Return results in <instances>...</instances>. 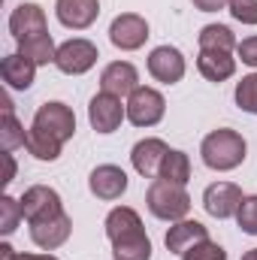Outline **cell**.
<instances>
[{"mask_svg": "<svg viewBox=\"0 0 257 260\" xmlns=\"http://www.w3.org/2000/svg\"><path fill=\"white\" fill-rule=\"evenodd\" d=\"M167 112V100L160 91L139 85L127 97V118L133 127H154Z\"/></svg>", "mask_w": 257, "mask_h": 260, "instance_id": "3957f363", "label": "cell"}, {"mask_svg": "<svg viewBox=\"0 0 257 260\" xmlns=\"http://www.w3.org/2000/svg\"><path fill=\"white\" fill-rule=\"evenodd\" d=\"M236 52H239L242 64L257 67V37H248V40H242V43L236 46Z\"/></svg>", "mask_w": 257, "mask_h": 260, "instance_id": "1f68e13d", "label": "cell"}, {"mask_svg": "<svg viewBox=\"0 0 257 260\" xmlns=\"http://www.w3.org/2000/svg\"><path fill=\"white\" fill-rule=\"evenodd\" d=\"M88 188H91V194L97 197V200L112 203V200H118L127 191V173L121 167H115V164H100V167L91 170Z\"/></svg>", "mask_w": 257, "mask_h": 260, "instance_id": "30bf717a", "label": "cell"}, {"mask_svg": "<svg viewBox=\"0 0 257 260\" xmlns=\"http://www.w3.org/2000/svg\"><path fill=\"white\" fill-rule=\"evenodd\" d=\"M139 88V73L130 61H112L100 73V91L112 97H130Z\"/></svg>", "mask_w": 257, "mask_h": 260, "instance_id": "4fadbf2b", "label": "cell"}, {"mask_svg": "<svg viewBox=\"0 0 257 260\" xmlns=\"http://www.w3.org/2000/svg\"><path fill=\"white\" fill-rule=\"evenodd\" d=\"M200 154H203V164L209 170H218V173H227V170H236L245 154H248V145L242 139V133L230 127H221V130H212L203 145H200Z\"/></svg>", "mask_w": 257, "mask_h": 260, "instance_id": "6da1fadb", "label": "cell"}, {"mask_svg": "<svg viewBox=\"0 0 257 260\" xmlns=\"http://www.w3.org/2000/svg\"><path fill=\"white\" fill-rule=\"evenodd\" d=\"M18 55H24L27 61H34L37 67H46V64H55L58 46H55L52 34H37V37L18 40Z\"/></svg>", "mask_w": 257, "mask_h": 260, "instance_id": "ffe728a7", "label": "cell"}, {"mask_svg": "<svg viewBox=\"0 0 257 260\" xmlns=\"http://www.w3.org/2000/svg\"><path fill=\"white\" fill-rule=\"evenodd\" d=\"M167 151H170V145H167L164 139L148 136V139H139V142L133 145V151H130V164H133V170H136L139 176H145V179H157Z\"/></svg>", "mask_w": 257, "mask_h": 260, "instance_id": "8fae6325", "label": "cell"}, {"mask_svg": "<svg viewBox=\"0 0 257 260\" xmlns=\"http://www.w3.org/2000/svg\"><path fill=\"white\" fill-rule=\"evenodd\" d=\"M9 34L15 40H27V37H37V34H49L46 30V12L40 3H21L12 9L9 15Z\"/></svg>", "mask_w": 257, "mask_h": 260, "instance_id": "2e32d148", "label": "cell"}, {"mask_svg": "<svg viewBox=\"0 0 257 260\" xmlns=\"http://www.w3.org/2000/svg\"><path fill=\"white\" fill-rule=\"evenodd\" d=\"M230 15L242 24H257V0H230L227 3Z\"/></svg>", "mask_w": 257, "mask_h": 260, "instance_id": "4dcf8cb0", "label": "cell"}, {"mask_svg": "<svg viewBox=\"0 0 257 260\" xmlns=\"http://www.w3.org/2000/svg\"><path fill=\"white\" fill-rule=\"evenodd\" d=\"M0 76H3V82H6L9 88H15V91H27V88L34 85L37 64L15 52V55H6V58L0 61Z\"/></svg>", "mask_w": 257, "mask_h": 260, "instance_id": "ac0fdd59", "label": "cell"}, {"mask_svg": "<svg viewBox=\"0 0 257 260\" xmlns=\"http://www.w3.org/2000/svg\"><path fill=\"white\" fill-rule=\"evenodd\" d=\"M236 221H239L242 233L257 236V194L242 200V206H239V212H236Z\"/></svg>", "mask_w": 257, "mask_h": 260, "instance_id": "f546056e", "label": "cell"}, {"mask_svg": "<svg viewBox=\"0 0 257 260\" xmlns=\"http://www.w3.org/2000/svg\"><path fill=\"white\" fill-rule=\"evenodd\" d=\"M103 227H106L109 242H115V239H121V236H130V233H136V230H145L139 212L130 209V206H118V209H112V212L106 215V224H103Z\"/></svg>", "mask_w": 257, "mask_h": 260, "instance_id": "44dd1931", "label": "cell"}, {"mask_svg": "<svg viewBox=\"0 0 257 260\" xmlns=\"http://www.w3.org/2000/svg\"><path fill=\"white\" fill-rule=\"evenodd\" d=\"M236 106L242 112H251L257 115V73H248L242 76V82H236Z\"/></svg>", "mask_w": 257, "mask_h": 260, "instance_id": "4316f807", "label": "cell"}, {"mask_svg": "<svg viewBox=\"0 0 257 260\" xmlns=\"http://www.w3.org/2000/svg\"><path fill=\"white\" fill-rule=\"evenodd\" d=\"M21 212L27 218V224H40V221H49V218H58L64 215V203L61 194L49 185H34L27 188L21 197Z\"/></svg>", "mask_w": 257, "mask_h": 260, "instance_id": "277c9868", "label": "cell"}, {"mask_svg": "<svg viewBox=\"0 0 257 260\" xmlns=\"http://www.w3.org/2000/svg\"><path fill=\"white\" fill-rule=\"evenodd\" d=\"M197 40H200V52H233L236 49V37L227 24H206Z\"/></svg>", "mask_w": 257, "mask_h": 260, "instance_id": "d4e9b609", "label": "cell"}, {"mask_svg": "<svg viewBox=\"0 0 257 260\" xmlns=\"http://www.w3.org/2000/svg\"><path fill=\"white\" fill-rule=\"evenodd\" d=\"M0 106H3V118H0V145H3V151H15L18 145H24L27 130L21 127L18 118L12 115V103H9L6 94L0 97Z\"/></svg>", "mask_w": 257, "mask_h": 260, "instance_id": "603a6c76", "label": "cell"}, {"mask_svg": "<svg viewBox=\"0 0 257 260\" xmlns=\"http://www.w3.org/2000/svg\"><path fill=\"white\" fill-rule=\"evenodd\" d=\"M112 257L115 260H151V239L145 236V230L121 236V239L112 242Z\"/></svg>", "mask_w": 257, "mask_h": 260, "instance_id": "7402d4cb", "label": "cell"}, {"mask_svg": "<svg viewBox=\"0 0 257 260\" xmlns=\"http://www.w3.org/2000/svg\"><path fill=\"white\" fill-rule=\"evenodd\" d=\"M0 215H3V221H0V233H3V236L15 233L18 221L24 218V212H21V200H15V197L6 194L3 200H0Z\"/></svg>", "mask_w": 257, "mask_h": 260, "instance_id": "83f0119b", "label": "cell"}, {"mask_svg": "<svg viewBox=\"0 0 257 260\" xmlns=\"http://www.w3.org/2000/svg\"><path fill=\"white\" fill-rule=\"evenodd\" d=\"M124 115H127V106H121V97H112L106 91H100L88 103V121L97 133H115L121 127Z\"/></svg>", "mask_w": 257, "mask_h": 260, "instance_id": "8992f818", "label": "cell"}, {"mask_svg": "<svg viewBox=\"0 0 257 260\" xmlns=\"http://www.w3.org/2000/svg\"><path fill=\"white\" fill-rule=\"evenodd\" d=\"M157 179H167V182H176V185H188V179H191V160H188V154L179 151V148H170L167 157H164V164H160V176Z\"/></svg>", "mask_w": 257, "mask_h": 260, "instance_id": "484cf974", "label": "cell"}, {"mask_svg": "<svg viewBox=\"0 0 257 260\" xmlns=\"http://www.w3.org/2000/svg\"><path fill=\"white\" fill-rule=\"evenodd\" d=\"M24 148L37 157V160H58L61 157V148H64V142L61 139H55L52 133H46V130L40 127H30L27 130V139H24Z\"/></svg>", "mask_w": 257, "mask_h": 260, "instance_id": "cb8c5ba5", "label": "cell"}, {"mask_svg": "<svg viewBox=\"0 0 257 260\" xmlns=\"http://www.w3.org/2000/svg\"><path fill=\"white\" fill-rule=\"evenodd\" d=\"M34 127L46 130V133H52L55 139L67 142V139H73V133H76V115H73V109H70L67 103L52 100V103H43V106L37 109Z\"/></svg>", "mask_w": 257, "mask_h": 260, "instance_id": "52a82bcc", "label": "cell"}, {"mask_svg": "<svg viewBox=\"0 0 257 260\" xmlns=\"http://www.w3.org/2000/svg\"><path fill=\"white\" fill-rule=\"evenodd\" d=\"M3 164H6V176H3V185H9L15 179V160H12V151H3Z\"/></svg>", "mask_w": 257, "mask_h": 260, "instance_id": "e575fe53", "label": "cell"}, {"mask_svg": "<svg viewBox=\"0 0 257 260\" xmlns=\"http://www.w3.org/2000/svg\"><path fill=\"white\" fill-rule=\"evenodd\" d=\"M242 200H245L242 188L233 185V182H215V185H209V188L203 191V206H206V212H209L212 218H218V221L233 218V215L239 212Z\"/></svg>", "mask_w": 257, "mask_h": 260, "instance_id": "9c48e42d", "label": "cell"}, {"mask_svg": "<svg viewBox=\"0 0 257 260\" xmlns=\"http://www.w3.org/2000/svg\"><path fill=\"white\" fill-rule=\"evenodd\" d=\"M148 73L157 82H164V85L182 82V76H185V58H182V52L176 46H157V49H151V55H148Z\"/></svg>", "mask_w": 257, "mask_h": 260, "instance_id": "7c38bea8", "label": "cell"}, {"mask_svg": "<svg viewBox=\"0 0 257 260\" xmlns=\"http://www.w3.org/2000/svg\"><path fill=\"white\" fill-rule=\"evenodd\" d=\"M97 58H100L97 46H94L91 40L76 37V40H67V43L58 46L55 67H58L61 73H67V76H82V73H88L91 67L97 64Z\"/></svg>", "mask_w": 257, "mask_h": 260, "instance_id": "5b68a950", "label": "cell"}, {"mask_svg": "<svg viewBox=\"0 0 257 260\" xmlns=\"http://www.w3.org/2000/svg\"><path fill=\"white\" fill-rule=\"evenodd\" d=\"M73 233V221L70 215H58V218H49V221H40V224H30V239L34 245H40L43 251H55L61 248Z\"/></svg>", "mask_w": 257, "mask_h": 260, "instance_id": "9a60e30c", "label": "cell"}, {"mask_svg": "<svg viewBox=\"0 0 257 260\" xmlns=\"http://www.w3.org/2000/svg\"><path fill=\"white\" fill-rule=\"evenodd\" d=\"M182 260H227V251H224L218 242H212V239H203V242L191 245V248L182 254Z\"/></svg>", "mask_w": 257, "mask_h": 260, "instance_id": "f1b7e54d", "label": "cell"}, {"mask_svg": "<svg viewBox=\"0 0 257 260\" xmlns=\"http://www.w3.org/2000/svg\"><path fill=\"white\" fill-rule=\"evenodd\" d=\"M109 40L121 52H136L148 40V21L142 15H136V12H124L109 24Z\"/></svg>", "mask_w": 257, "mask_h": 260, "instance_id": "ba28073f", "label": "cell"}, {"mask_svg": "<svg viewBox=\"0 0 257 260\" xmlns=\"http://www.w3.org/2000/svg\"><path fill=\"white\" fill-rule=\"evenodd\" d=\"M55 15L64 27L85 30L100 15V0H55Z\"/></svg>", "mask_w": 257, "mask_h": 260, "instance_id": "5bb4252c", "label": "cell"}, {"mask_svg": "<svg viewBox=\"0 0 257 260\" xmlns=\"http://www.w3.org/2000/svg\"><path fill=\"white\" fill-rule=\"evenodd\" d=\"M242 260H257V248H251V251H245V254H242Z\"/></svg>", "mask_w": 257, "mask_h": 260, "instance_id": "d590c367", "label": "cell"}, {"mask_svg": "<svg viewBox=\"0 0 257 260\" xmlns=\"http://www.w3.org/2000/svg\"><path fill=\"white\" fill-rule=\"evenodd\" d=\"M203 239H209V230H206L200 221H188V218L176 221V224L167 230V236H164L167 251H173V254H185L191 245L203 242Z\"/></svg>", "mask_w": 257, "mask_h": 260, "instance_id": "e0dca14e", "label": "cell"}, {"mask_svg": "<svg viewBox=\"0 0 257 260\" xmlns=\"http://www.w3.org/2000/svg\"><path fill=\"white\" fill-rule=\"evenodd\" d=\"M191 3L200 9V12H218V9H224L230 0H191Z\"/></svg>", "mask_w": 257, "mask_h": 260, "instance_id": "836d02e7", "label": "cell"}, {"mask_svg": "<svg viewBox=\"0 0 257 260\" xmlns=\"http://www.w3.org/2000/svg\"><path fill=\"white\" fill-rule=\"evenodd\" d=\"M197 70L209 82H224L236 73V58H230V52H200Z\"/></svg>", "mask_w": 257, "mask_h": 260, "instance_id": "d6986e66", "label": "cell"}, {"mask_svg": "<svg viewBox=\"0 0 257 260\" xmlns=\"http://www.w3.org/2000/svg\"><path fill=\"white\" fill-rule=\"evenodd\" d=\"M0 257L3 260H58V257H52V254H15L6 242L0 245Z\"/></svg>", "mask_w": 257, "mask_h": 260, "instance_id": "d6a6232c", "label": "cell"}, {"mask_svg": "<svg viewBox=\"0 0 257 260\" xmlns=\"http://www.w3.org/2000/svg\"><path fill=\"white\" fill-rule=\"evenodd\" d=\"M145 206L154 218L160 221H182L188 212H191V197L185 191V185H176V182H167V179H154L148 194H145Z\"/></svg>", "mask_w": 257, "mask_h": 260, "instance_id": "7a4b0ae2", "label": "cell"}]
</instances>
